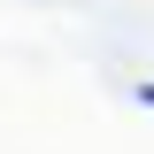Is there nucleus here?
Returning a JSON list of instances; mask_svg holds the SVG:
<instances>
[{
    "label": "nucleus",
    "instance_id": "obj_1",
    "mask_svg": "<svg viewBox=\"0 0 154 154\" xmlns=\"http://www.w3.org/2000/svg\"><path fill=\"white\" fill-rule=\"evenodd\" d=\"M139 100H146V108H154V85H139Z\"/></svg>",
    "mask_w": 154,
    "mask_h": 154
}]
</instances>
